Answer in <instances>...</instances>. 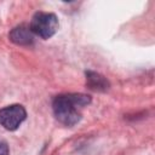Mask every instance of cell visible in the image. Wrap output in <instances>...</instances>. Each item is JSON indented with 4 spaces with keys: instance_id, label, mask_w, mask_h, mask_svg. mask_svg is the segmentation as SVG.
Listing matches in <instances>:
<instances>
[{
    "instance_id": "cell-1",
    "label": "cell",
    "mask_w": 155,
    "mask_h": 155,
    "mask_svg": "<svg viewBox=\"0 0 155 155\" xmlns=\"http://www.w3.org/2000/svg\"><path fill=\"white\" fill-rule=\"evenodd\" d=\"M91 103V97L85 93H65L54 97L52 109L54 117L64 126L71 127L81 120V109Z\"/></svg>"
},
{
    "instance_id": "cell-4",
    "label": "cell",
    "mask_w": 155,
    "mask_h": 155,
    "mask_svg": "<svg viewBox=\"0 0 155 155\" xmlns=\"http://www.w3.org/2000/svg\"><path fill=\"white\" fill-rule=\"evenodd\" d=\"M8 38L13 44L19 46H29L34 41V34L31 33L29 25H25V24L15 27L10 31Z\"/></svg>"
},
{
    "instance_id": "cell-6",
    "label": "cell",
    "mask_w": 155,
    "mask_h": 155,
    "mask_svg": "<svg viewBox=\"0 0 155 155\" xmlns=\"http://www.w3.org/2000/svg\"><path fill=\"white\" fill-rule=\"evenodd\" d=\"M8 144L6 143V140L0 138V155H8Z\"/></svg>"
},
{
    "instance_id": "cell-2",
    "label": "cell",
    "mask_w": 155,
    "mask_h": 155,
    "mask_svg": "<svg viewBox=\"0 0 155 155\" xmlns=\"http://www.w3.org/2000/svg\"><path fill=\"white\" fill-rule=\"evenodd\" d=\"M33 34L41 39H50L58 29V18L54 13L50 12H36L29 25Z\"/></svg>"
},
{
    "instance_id": "cell-3",
    "label": "cell",
    "mask_w": 155,
    "mask_h": 155,
    "mask_svg": "<svg viewBox=\"0 0 155 155\" xmlns=\"http://www.w3.org/2000/svg\"><path fill=\"white\" fill-rule=\"evenodd\" d=\"M27 117V111L21 104H11L0 109V125L7 131H16Z\"/></svg>"
},
{
    "instance_id": "cell-5",
    "label": "cell",
    "mask_w": 155,
    "mask_h": 155,
    "mask_svg": "<svg viewBox=\"0 0 155 155\" xmlns=\"http://www.w3.org/2000/svg\"><path fill=\"white\" fill-rule=\"evenodd\" d=\"M86 86L92 91L104 92L109 88V82L103 75L88 70L86 71Z\"/></svg>"
}]
</instances>
